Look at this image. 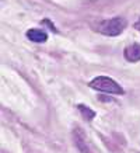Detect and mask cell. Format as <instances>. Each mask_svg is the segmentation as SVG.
Masks as SVG:
<instances>
[{
  "mask_svg": "<svg viewBox=\"0 0 140 153\" xmlns=\"http://www.w3.org/2000/svg\"><path fill=\"white\" fill-rule=\"evenodd\" d=\"M126 25H127V21H126L123 17H113V19L97 21V23L93 24L91 27H93L94 31L102 34V35H107V37H118L126 28Z\"/></svg>",
  "mask_w": 140,
  "mask_h": 153,
  "instance_id": "6da1fadb",
  "label": "cell"
},
{
  "mask_svg": "<svg viewBox=\"0 0 140 153\" xmlns=\"http://www.w3.org/2000/svg\"><path fill=\"white\" fill-rule=\"evenodd\" d=\"M135 28H136V30H139V31H140V20H139V21H137V23L135 24Z\"/></svg>",
  "mask_w": 140,
  "mask_h": 153,
  "instance_id": "52a82bcc",
  "label": "cell"
},
{
  "mask_svg": "<svg viewBox=\"0 0 140 153\" xmlns=\"http://www.w3.org/2000/svg\"><path fill=\"white\" fill-rule=\"evenodd\" d=\"M88 86L95 91H101V93H108V94H123V88L119 84L112 80L108 76H97L94 77L88 83Z\"/></svg>",
  "mask_w": 140,
  "mask_h": 153,
  "instance_id": "7a4b0ae2",
  "label": "cell"
},
{
  "mask_svg": "<svg viewBox=\"0 0 140 153\" xmlns=\"http://www.w3.org/2000/svg\"><path fill=\"white\" fill-rule=\"evenodd\" d=\"M73 140H74L76 148L79 149L80 153H91L90 152V145L87 143V138H85L81 128H76L73 131Z\"/></svg>",
  "mask_w": 140,
  "mask_h": 153,
  "instance_id": "3957f363",
  "label": "cell"
},
{
  "mask_svg": "<svg viewBox=\"0 0 140 153\" xmlns=\"http://www.w3.org/2000/svg\"><path fill=\"white\" fill-rule=\"evenodd\" d=\"M77 108H79L80 114L83 115V118H84L85 121H93V120H94V117H95V111H93L91 108H88V107L83 105V104H80Z\"/></svg>",
  "mask_w": 140,
  "mask_h": 153,
  "instance_id": "8992f818",
  "label": "cell"
},
{
  "mask_svg": "<svg viewBox=\"0 0 140 153\" xmlns=\"http://www.w3.org/2000/svg\"><path fill=\"white\" fill-rule=\"evenodd\" d=\"M125 58L129 62H139L140 60V45L139 44H132L125 49Z\"/></svg>",
  "mask_w": 140,
  "mask_h": 153,
  "instance_id": "277c9868",
  "label": "cell"
},
{
  "mask_svg": "<svg viewBox=\"0 0 140 153\" xmlns=\"http://www.w3.org/2000/svg\"><path fill=\"white\" fill-rule=\"evenodd\" d=\"M27 38L29 41L41 44V42H45L48 39V34L45 31H42V30H28Z\"/></svg>",
  "mask_w": 140,
  "mask_h": 153,
  "instance_id": "5b68a950",
  "label": "cell"
}]
</instances>
